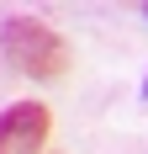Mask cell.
I'll return each instance as SVG.
<instances>
[{"label": "cell", "instance_id": "cell-1", "mask_svg": "<svg viewBox=\"0 0 148 154\" xmlns=\"http://www.w3.org/2000/svg\"><path fill=\"white\" fill-rule=\"evenodd\" d=\"M0 53L16 75H32V80H58L69 69V43L37 16H5L0 21Z\"/></svg>", "mask_w": 148, "mask_h": 154}, {"label": "cell", "instance_id": "cell-2", "mask_svg": "<svg viewBox=\"0 0 148 154\" xmlns=\"http://www.w3.org/2000/svg\"><path fill=\"white\" fill-rule=\"evenodd\" d=\"M53 133V112L43 101H11L0 112V154H43Z\"/></svg>", "mask_w": 148, "mask_h": 154}, {"label": "cell", "instance_id": "cell-3", "mask_svg": "<svg viewBox=\"0 0 148 154\" xmlns=\"http://www.w3.org/2000/svg\"><path fill=\"white\" fill-rule=\"evenodd\" d=\"M143 96H148V80H143Z\"/></svg>", "mask_w": 148, "mask_h": 154}]
</instances>
